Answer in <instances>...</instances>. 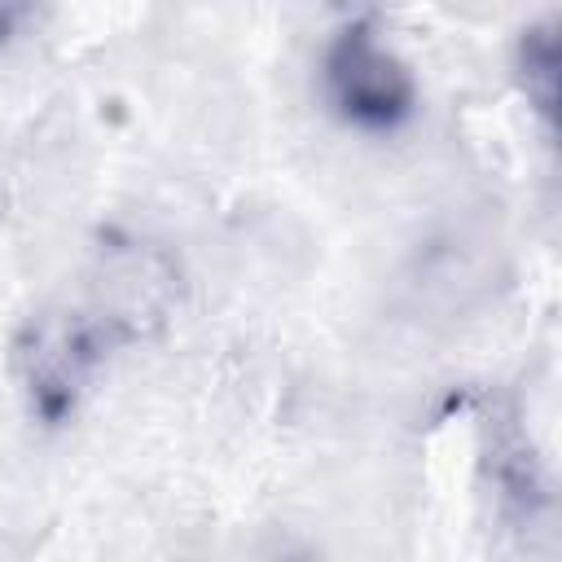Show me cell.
I'll use <instances>...</instances> for the list:
<instances>
[{"label": "cell", "mask_w": 562, "mask_h": 562, "mask_svg": "<svg viewBox=\"0 0 562 562\" xmlns=\"http://www.w3.org/2000/svg\"><path fill=\"white\" fill-rule=\"evenodd\" d=\"M180 294H184L180 268L162 246L136 237H110L105 246H97L88 294L79 307L105 334L110 351H119L154 338L176 316Z\"/></svg>", "instance_id": "obj_1"}, {"label": "cell", "mask_w": 562, "mask_h": 562, "mask_svg": "<svg viewBox=\"0 0 562 562\" xmlns=\"http://www.w3.org/2000/svg\"><path fill=\"white\" fill-rule=\"evenodd\" d=\"M105 356L110 342L79 303L35 312L13 338V373L31 417H40L44 426H61L79 408L83 386Z\"/></svg>", "instance_id": "obj_2"}, {"label": "cell", "mask_w": 562, "mask_h": 562, "mask_svg": "<svg viewBox=\"0 0 562 562\" xmlns=\"http://www.w3.org/2000/svg\"><path fill=\"white\" fill-rule=\"evenodd\" d=\"M325 92L334 110L364 132H391L417 105V83L408 66L386 53L364 22L334 35L325 53Z\"/></svg>", "instance_id": "obj_3"}, {"label": "cell", "mask_w": 562, "mask_h": 562, "mask_svg": "<svg viewBox=\"0 0 562 562\" xmlns=\"http://www.w3.org/2000/svg\"><path fill=\"white\" fill-rule=\"evenodd\" d=\"M487 457H492V479H496V487H501L505 509H518L522 518H531V514L549 501V492H544L540 461H536V452H531V443H527V435L518 430L514 417H501V422L492 426V448H487Z\"/></svg>", "instance_id": "obj_4"}, {"label": "cell", "mask_w": 562, "mask_h": 562, "mask_svg": "<svg viewBox=\"0 0 562 562\" xmlns=\"http://www.w3.org/2000/svg\"><path fill=\"white\" fill-rule=\"evenodd\" d=\"M518 79H522L527 105L553 127V110H558V26L553 22H536L522 31Z\"/></svg>", "instance_id": "obj_5"}, {"label": "cell", "mask_w": 562, "mask_h": 562, "mask_svg": "<svg viewBox=\"0 0 562 562\" xmlns=\"http://www.w3.org/2000/svg\"><path fill=\"white\" fill-rule=\"evenodd\" d=\"M35 9H40V0H0V48L35 18Z\"/></svg>", "instance_id": "obj_6"}]
</instances>
